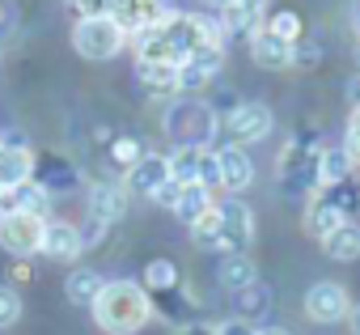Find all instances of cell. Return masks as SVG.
<instances>
[{"label": "cell", "instance_id": "cell-1", "mask_svg": "<svg viewBox=\"0 0 360 335\" xmlns=\"http://www.w3.org/2000/svg\"><path fill=\"white\" fill-rule=\"evenodd\" d=\"M94 310V322L106 331V335H136L148 318H153V297L144 293V284H131V280H106L98 301L89 305Z\"/></svg>", "mask_w": 360, "mask_h": 335}, {"label": "cell", "instance_id": "cell-2", "mask_svg": "<svg viewBox=\"0 0 360 335\" xmlns=\"http://www.w3.org/2000/svg\"><path fill=\"white\" fill-rule=\"evenodd\" d=\"M165 132L178 140V148H208L217 136V110L200 98H178L165 110Z\"/></svg>", "mask_w": 360, "mask_h": 335}, {"label": "cell", "instance_id": "cell-3", "mask_svg": "<svg viewBox=\"0 0 360 335\" xmlns=\"http://www.w3.org/2000/svg\"><path fill=\"white\" fill-rule=\"evenodd\" d=\"M318 161H322V144L314 136H292L280 153V183L288 196H301V191H318Z\"/></svg>", "mask_w": 360, "mask_h": 335}, {"label": "cell", "instance_id": "cell-4", "mask_svg": "<svg viewBox=\"0 0 360 335\" xmlns=\"http://www.w3.org/2000/svg\"><path fill=\"white\" fill-rule=\"evenodd\" d=\"M123 43H127V34L115 26L110 13H102V18H81V22L72 26V47H77L81 60H94V64L115 60V56L123 51Z\"/></svg>", "mask_w": 360, "mask_h": 335}, {"label": "cell", "instance_id": "cell-5", "mask_svg": "<svg viewBox=\"0 0 360 335\" xmlns=\"http://www.w3.org/2000/svg\"><path fill=\"white\" fill-rule=\"evenodd\" d=\"M217 229H221V251L225 255H246L255 242V213L246 200L229 196L217 204Z\"/></svg>", "mask_w": 360, "mask_h": 335}, {"label": "cell", "instance_id": "cell-6", "mask_svg": "<svg viewBox=\"0 0 360 335\" xmlns=\"http://www.w3.org/2000/svg\"><path fill=\"white\" fill-rule=\"evenodd\" d=\"M43 217L30 213H5L0 217V246H5L13 259H30L43 251Z\"/></svg>", "mask_w": 360, "mask_h": 335}, {"label": "cell", "instance_id": "cell-7", "mask_svg": "<svg viewBox=\"0 0 360 335\" xmlns=\"http://www.w3.org/2000/svg\"><path fill=\"white\" fill-rule=\"evenodd\" d=\"M267 132H271V110L263 102H242L225 115V136L238 148H246L255 140H267Z\"/></svg>", "mask_w": 360, "mask_h": 335}, {"label": "cell", "instance_id": "cell-8", "mask_svg": "<svg viewBox=\"0 0 360 335\" xmlns=\"http://www.w3.org/2000/svg\"><path fill=\"white\" fill-rule=\"evenodd\" d=\"M221 64H225V47L221 43H204L191 60H183L178 64V94H200L204 85H212V77L221 72Z\"/></svg>", "mask_w": 360, "mask_h": 335}, {"label": "cell", "instance_id": "cell-9", "mask_svg": "<svg viewBox=\"0 0 360 335\" xmlns=\"http://www.w3.org/2000/svg\"><path fill=\"white\" fill-rule=\"evenodd\" d=\"M110 18H115V26L123 30V34H140V30H148V26H161L165 18H169V5L165 0H115L110 5Z\"/></svg>", "mask_w": 360, "mask_h": 335}, {"label": "cell", "instance_id": "cell-10", "mask_svg": "<svg viewBox=\"0 0 360 335\" xmlns=\"http://www.w3.org/2000/svg\"><path fill=\"white\" fill-rule=\"evenodd\" d=\"M347 310H352V301H347V289L343 284H335V280H318L309 293H305V314L314 318V322H339V318H347Z\"/></svg>", "mask_w": 360, "mask_h": 335}, {"label": "cell", "instance_id": "cell-11", "mask_svg": "<svg viewBox=\"0 0 360 335\" xmlns=\"http://www.w3.org/2000/svg\"><path fill=\"white\" fill-rule=\"evenodd\" d=\"M250 60H255L259 68H267V72L292 68V64H297V43H288V39L271 34L267 26H259V30L250 34Z\"/></svg>", "mask_w": 360, "mask_h": 335}, {"label": "cell", "instance_id": "cell-12", "mask_svg": "<svg viewBox=\"0 0 360 335\" xmlns=\"http://www.w3.org/2000/svg\"><path fill=\"white\" fill-rule=\"evenodd\" d=\"M212 153H217L221 187H225L229 196H242V191L255 183V161L246 157V148H238V144H221V148H212Z\"/></svg>", "mask_w": 360, "mask_h": 335}, {"label": "cell", "instance_id": "cell-13", "mask_svg": "<svg viewBox=\"0 0 360 335\" xmlns=\"http://www.w3.org/2000/svg\"><path fill=\"white\" fill-rule=\"evenodd\" d=\"M165 183H169V157H165V153H144L131 170H127V183H123V187H127L131 196H148V200H153Z\"/></svg>", "mask_w": 360, "mask_h": 335}, {"label": "cell", "instance_id": "cell-14", "mask_svg": "<svg viewBox=\"0 0 360 335\" xmlns=\"http://www.w3.org/2000/svg\"><path fill=\"white\" fill-rule=\"evenodd\" d=\"M267 13V0H233L221 18V39H250L263 26Z\"/></svg>", "mask_w": 360, "mask_h": 335}, {"label": "cell", "instance_id": "cell-15", "mask_svg": "<svg viewBox=\"0 0 360 335\" xmlns=\"http://www.w3.org/2000/svg\"><path fill=\"white\" fill-rule=\"evenodd\" d=\"M81 251H85V242H81V229L72 221H47L43 225V251L39 255L60 259V263H72Z\"/></svg>", "mask_w": 360, "mask_h": 335}, {"label": "cell", "instance_id": "cell-16", "mask_svg": "<svg viewBox=\"0 0 360 335\" xmlns=\"http://www.w3.org/2000/svg\"><path fill=\"white\" fill-rule=\"evenodd\" d=\"M26 179H34V153L22 144V140H0V183L5 187H18V183H26Z\"/></svg>", "mask_w": 360, "mask_h": 335}, {"label": "cell", "instance_id": "cell-17", "mask_svg": "<svg viewBox=\"0 0 360 335\" xmlns=\"http://www.w3.org/2000/svg\"><path fill=\"white\" fill-rule=\"evenodd\" d=\"M127 213V187L123 183H94L89 191V217L102 225H115Z\"/></svg>", "mask_w": 360, "mask_h": 335}, {"label": "cell", "instance_id": "cell-18", "mask_svg": "<svg viewBox=\"0 0 360 335\" xmlns=\"http://www.w3.org/2000/svg\"><path fill=\"white\" fill-rule=\"evenodd\" d=\"M343 221H347V217H343V213L322 196V191H314V196H309V204H305V229H309L318 242H322L326 234H335Z\"/></svg>", "mask_w": 360, "mask_h": 335}, {"label": "cell", "instance_id": "cell-19", "mask_svg": "<svg viewBox=\"0 0 360 335\" xmlns=\"http://www.w3.org/2000/svg\"><path fill=\"white\" fill-rule=\"evenodd\" d=\"M212 204H217V200H212V191H208V187H200V183H187L183 191H178V200H174V208H169V213H174L178 221H183V225L191 229V225H195V221H200V217L212 208Z\"/></svg>", "mask_w": 360, "mask_h": 335}, {"label": "cell", "instance_id": "cell-20", "mask_svg": "<svg viewBox=\"0 0 360 335\" xmlns=\"http://www.w3.org/2000/svg\"><path fill=\"white\" fill-rule=\"evenodd\" d=\"M217 280H221L229 293H238V289H250V284L259 280V267H255L250 255H225V259L217 263Z\"/></svg>", "mask_w": 360, "mask_h": 335}, {"label": "cell", "instance_id": "cell-21", "mask_svg": "<svg viewBox=\"0 0 360 335\" xmlns=\"http://www.w3.org/2000/svg\"><path fill=\"white\" fill-rule=\"evenodd\" d=\"M102 284H106V280H102L94 267H72L68 280H64V293H68L72 305H94L98 293H102Z\"/></svg>", "mask_w": 360, "mask_h": 335}, {"label": "cell", "instance_id": "cell-22", "mask_svg": "<svg viewBox=\"0 0 360 335\" xmlns=\"http://www.w3.org/2000/svg\"><path fill=\"white\" fill-rule=\"evenodd\" d=\"M322 251H326L330 259H339V263L360 259V225H356V221H343L335 234H326V238H322Z\"/></svg>", "mask_w": 360, "mask_h": 335}, {"label": "cell", "instance_id": "cell-23", "mask_svg": "<svg viewBox=\"0 0 360 335\" xmlns=\"http://www.w3.org/2000/svg\"><path fill=\"white\" fill-rule=\"evenodd\" d=\"M136 77H140V85H144L148 94H157V98L178 94V68H174V64H136Z\"/></svg>", "mask_w": 360, "mask_h": 335}, {"label": "cell", "instance_id": "cell-24", "mask_svg": "<svg viewBox=\"0 0 360 335\" xmlns=\"http://www.w3.org/2000/svg\"><path fill=\"white\" fill-rule=\"evenodd\" d=\"M267 305H271V293H267L259 280H255L250 289H238V293H233V310H238V318L250 322V327H255V318L267 314Z\"/></svg>", "mask_w": 360, "mask_h": 335}, {"label": "cell", "instance_id": "cell-25", "mask_svg": "<svg viewBox=\"0 0 360 335\" xmlns=\"http://www.w3.org/2000/svg\"><path fill=\"white\" fill-rule=\"evenodd\" d=\"M204 153L208 148H174L169 153V179L174 183H200V165H204Z\"/></svg>", "mask_w": 360, "mask_h": 335}, {"label": "cell", "instance_id": "cell-26", "mask_svg": "<svg viewBox=\"0 0 360 335\" xmlns=\"http://www.w3.org/2000/svg\"><path fill=\"white\" fill-rule=\"evenodd\" d=\"M352 170H356V165L347 161L343 148H322V161H318V187H335V183L352 179Z\"/></svg>", "mask_w": 360, "mask_h": 335}, {"label": "cell", "instance_id": "cell-27", "mask_svg": "<svg viewBox=\"0 0 360 335\" xmlns=\"http://www.w3.org/2000/svg\"><path fill=\"white\" fill-rule=\"evenodd\" d=\"M161 297V314L178 327V331H183V327H191V318H195V301L183 293V284H178V289H169V293H157Z\"/></svg>", "mask_w": 360, "mask_h": 335}, {"label": "cell", "instance_id": "cell-28", "mask_svg": "<svg viewBox=\"0 0 360 335\" xmlns=\"http://www.w3.org/2000/svg\"><path fill=\"white\" fill-rule=\"evenodd\" d=\"M169 289H178V267L169 259H153L144 267V293H169Z\"/></svg>", "mask_w": 360, "mask_h": 335}, {"label": "cell", "instance_id": "cell-29", "mask_svg": "<svg viewBox=\"0 0 360 335\" xmlns=\"http://www.w3.org/2000/svg\"><path fill=\"white\" fill-rule=\"evenodd\" d=\"M191 238H195V246L200 251H221V229H217V204L191 225Z\"/></svg>", "mask_w": 360, "mask_h": 335}, {"label": "cell", "instance_id": "cell-30", "mask_svg": "<svg viewBox=\"0 0 360 335\" xmlns=\"http://www.w3.org/2000/svg\"><path fill=\"white\" fill-rule=\"evenodd\" d=\"M140 157H144V144H140L136 136H115V144H110V161H115V165L131 170Z\"/></svg>", "mask_w": 360, "mask_h": 335}, {"label": "cell", "instance_id": "cell-31", "mask_svg": "<svg viewBox=\"0 0 360 335\" xmlns=\"http://www.w3.org/2000/svg\"><path fill=\"white\" fill-rule=\"evenodd\" d=\"M271 34H280V39H288V43H301V18L292 13V9H284V13H276V18H267L263 22Z\"/></svg>", "mask_w": 360, "mask_h": 335}, {"label": "cell", "instance_id": "cell-32", "mask_svg": "<svg viewBox=\"0 0 360 335\" xmlns=\"http://www.w3.org/2000/svg\"><path fill=\"white\" fill-rule=\"evenodd\" d=\"M18 318H22V297H18V289L0 284V331H5V327H13Z\"/></svg>", "mask_w": 360, "mask_h": 335}, {"label": "cell", "instance_id": "cell-33", "mask_svg": "<svg viewBox=\"0 0 360 335\" xmlns=\"http://www.w3.org/2000/svg\"><path fill=\"white\" fill-rule=\"evenodd\" d=\"M343 153L352 165H360V106H352V119H347V140H343Z\"/></svg>", "mask_w": 360, "mask_h": 335}, {"label": "cell", "instance_id": "cell-34", "mask_svg": "<svg viewBox=\"0 0 360 335\" xmlns=\"http://www.w3.org/2000/svg\"><path fill=\"white\" fill-rule=\"evenodd\" d=\"M68 5H72L81 18H102V13H110L115 0H68Z\"/></svg>", "mask_w": 360, "mask_h": 335}, {"label": "cell", "instance_id": "cell-35", "mask_svg": "<svg viewBox=\"0 0 360 335\" xmlns=\"http://www.w3.org/2000/svg\"><path fill=\"white\" fill-rule=\"evenodd\" d=\"M18 26V5L13 0H0V34H9Z\"/></svg>", "mask_w": 360, "mask_h": 335}, {"label": "cell", "instance_id": "cell-36", "mask_svg": "<svg viewBox=\"0 0 360 335\" xmlns=\"http://www.w3.org/2000/svg\"><path fill=\"white\" fill-rule=\"evenodd\" d=\"M217 335H259V327H250V322H242V318H229L225 327H217Z\"/></svg>", "mask_w": 360, "mask_h": 335}, {"label": "cell", "instance_id": "cell-37", "mask_svg": "<svg viewBox=\"0 0 360 335\" xmlns=\"http://www.w3.org/2000/svg\"><path fill=\"white\" fill-rule=\"evenodd\" d=\"M178 191H183V183H174V179H169V183H165V187H161V191H157L153 200H157V204H165V208H174V200H178Z\"/></svg>", "mask_w": 360, "mask_h": 335}, {"label": "cell", "instance_id": "cell-38", "mask_svg": "<svg viewBox=\"0 0 360 335\" xmlns=\"http://www.w3.org/2000/svg\"><path fill=\"white\" fill-rule=\"evenodd\" d=\"M178 335H217V327H208V322H191V327H183Z\"/></svg>", "mask_w": 360, "mask_h": 335}, {"label": "cell", "instance_id": "cell-39", "mask_svg": "<svg viewBox=\"0 0 360 335\" xmlns=\"http://www.w3.org/2000/svg\"><path fill=\"white\" fill-rule=\"evenodd\" d=\"M347 331H352V335H360V301L347 310Z\"/></svg>", "mask_w": 360, "mask_h": 335}, {"label": "cell", "instance_id": "cell-40", "mask_svg": "<svg viewBox=\"0 0 360 335\" xmlns=\"http://www.w3.org/2000/svg\"><path fill=\"white\" fill-rule=\"evenodd\" d=\"M347 98H352V106H360V72L347 81Z\"/></svg>", "mask_w": 360, "mask_h": 335}, {"label": "cell", "instance_id": "cell-41", "mask_svg": "<svg viewBox=\"0 0 360 335\" xmlns=\"http://www.w3.org/2000/svg\"><path fill=\"white\" fill-rule=\"evenodd\" d=\"M352 30H356V43H360V0L352 5Z\"/></svg>", "mask_w": 360, "mask_h": 335}, {"label": "cell", "instance_id": "cell-42", "mask_svg": "<svg viewBox=\"0 0 360 335\" xmlns=\"http://www.w3.org/2000/svg\"><path fill=\"white\" fill-rule=\"evenodd\" d=\"M259 335H292V331H284V327H259Z\"/></svg>", "mask_w": 360, "mask_h": 335}, {"label": "cell", "instance_id": "cell-43", "mask_svg": "<svg viewBox=\"0 0 360 335\" xmlns=\"http://www.w3.org/2000/svg\"><path fill=\"white\" fill-rule=\"evenodd\" d=\"M208 5H217V9H229V5H233V0H208Z\"/></svg>", "mask_w": 360, "mask_h": 335}, {"label": "cell", "instance_id": "cell-44", "mask_svg": "<svg viewBox=\"0 0 360 335\" xmlns=\"http://www.w3.org/2000/svg\"><path fill=\"white\" fill-rule=\"evenodd\" d=\"M356 64H360V43H356Z\"/></svg>", "mask_w": 360, "mask_h": 335}]
</instances>
